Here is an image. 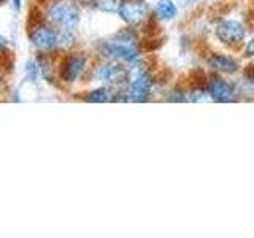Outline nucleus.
<instances>
[{
  "label": "nucleus",
  "mask_w": 254,
  "mask_h": 238,
  "mask_svg": "<svg viewBox=\"0 0 254 238\" xmlns=\"http://www.w3.org/2000/svg\"><path fill=\"white\" fill-rule=\"evenodd\" d=\"M43 18L59 30H75L81 21V5L76 0H45Z\"/></svg>",
  "instance_id": "7ed1b4c3"
},
{
  "label": "nucleus",
  "mask_w": 254,
  "mask_h": 238,
  "mask_svg": "<svg viewBox=\"0 0 254 238\" xmlns=\"http://www.w3.org/2000/svg\"><path fill=\"white\" fill-rule=\"evenodd\" d=\"M188 2H189V3H192V2H195V0H188Z\"/></svg>",
  "instance_id": "4be33fe9"
},
{
  "label": "nucleus",
  "mask_w": 254,
  "mask_h": 238,
  "mask_svg": "<svg viewBox=\"0 0 254 238\" xmlns=\"http://www.w3.org/2000/svg\"><path fill=\"white\" fill-rule=\"evenodd\" d=\"M5 48H6V43H5V40L0 37V56H2L5 53Z\"/></svg>",
  "instance_id": "aec40b11"
},
{
  "label": "nucleus",
  "mask_w": 254,
  "mask_h": 238,
  "mask_svg": "<svg viewBox=\"0 0 254 238\" xmlns=\"http://www.w3.org/2000/svg\"><path fill=\"white\" fill-rule=\"evenodd\" d=\"M89 76L92 81L111 87H123L127 83V65L116 60H100L89 70Z\"/></svg>",
  "instance_id": "423d86ee"
},
{
  "label": "nucleus",
  "mask_w": 254,
  "mask_h": 238,
  "mask_svg": "<svg viewBox=\"0 0 254 238\" xmlns=\"http://www.w3.org/2000/svg\"><path fill=\"white\" fill-rule=\"evenodd\" d=\"M11 2V5H13V8L16 11H19L21 8H22V3H24V0H10Z\"/></svg>",
  "instance_id": "a211bd4d"
},
{
  "label": "nucleus",
  "mask_w": 254,
  "mask_h": 238,
  "mask_svg": "<svg viewBox=\"0 0 254 238\" xmlns=\"http://www.w3.org/2000/svg\"><path fill=\"white\" fill-rule=\"evenodd\" d=\"M95 53L103 60H116L126 63V65L138 60L141 54L138 46V35L135 32V27L127 26L111 38L102 40V42L97 43Z\"/></svg>",
  "instance_id": "f257e3e1"
},
{
  "label": "nucleus",
  "mask_w": 254,
  "mask_h": 238,
  "mask_svg": "<svg viewBox=\"0 0 254 238\" xmlns=\"http://www.w3.org/2000/svg\"><path fill=\"white\" fill-rule=\"evenodd\" d=\"M154 14L157 16V19L172 21L178 16V6L175 5L173 0H159L154 6Z\"/></svg>",
  "instance_id": "f8f14e48"
},
{
  "label": "nucleus",
  "mask_w": 254,
  "mask_h": 238,
  "mask_svg": "<svg viewBox=\"0 0 254 238\" xmlns=\"http://www.w3.org/2000/svg\"><path fill=\"white\" fill-rule=\"evenodd\" d=\"M24 73H26V78L30 83H38L42 79V75H40V68L35 59L29 60L26 65H24Z\"/></svg>",
  "instance_id": "2eb2a0df"
},
{
  "label": "nucleus",
  "mask_w": 254,
  "mask_h": 238,
  "mask_svg": "<svg viewBox=\"0 0 254 238\" xmlns=\"http://www.w3.org/2000/svg\"><path fill=\"white\" fill-rule=\"evenodd\" d=\"M154 79L151 71L143 63L141 58L127 65V83L126 91L129 94V99L133 103H145L151 99Z\"/></svg>",
  "instance_id": "20e7f679"
},
{
  "label": "nucleus",
  "mask_w": 254,
  "mask_h": 238,
  "mask_svg": "<svg viewBox=\"0 0 254 238\" xmlns=\"http://www.w3.org/2000/svg\"><path fill=\"white\" fill-rule=\"evenodd\" d=\"M188 102H194V103H205V102H211V97L208 91H206V84L205 87L202 86H194L189 92H186Z\"/></svg>",
  "instance_id": "ddd939ff"
},
{
  "label": "nucleus",
  "mask_w": 254,
  "mask_h": 238,
  "mask_svg": "<svg viewBox=\"0 0 254 238\" xmlns=\"http://www.w3.org/2000/svg\"><path fill=\"white\" fill-rule=\"evenodd\" d=\"M115 94H116V87L100 84L97 87H92V89L83 92L79 99L86 103H113Z\"/></svg>",
  "instance_id": "9b49d317"
},
{
  "label": "nucleus",
  "mask_w": 254,
  "mask_h": 238,
  "mask_svg": "<svg viewBox=\"0 0 254 238\" xmlns=\"http://www.w3.org/2000/svg\"><path fill=\"white\" fill-rule=\"evenodd\" d=\"M250 81H253V84H254V65L250 70Z\"/></svg>",
  "instance_id": "412c9836"
},
{
  "label": "nucleus",
  "mask_w": 254,
  "mask_h": 238,
  "mask_svg": "<svg viewBox=\"0 0 254 238\" xmlns=\"http://www.w3.org/2000/svg\"><path fill=\"white\" fill-rule=\"evenodd\" d=\"M206 63H208V67L213 71L222 73V75H234L240 70V62H238L234 56L222 54V53L210 54L208 59H206Z\"/></svg>",
  "instance_id": "9d476101"
},
{
  "label": "nucleus",
  "mask_w": 254,
  "mask_h": 238,
  "mask_svg": "<svg viewBox=\"0 0 254 238\" xmlns=\"http://www.w3.org/2000/svg\"><path fill=\"white\" fill-rule=\"evenodd\" d=\"M6 92V83H5V79H3V68L0 67V97Z\"/></svg>",
  "instance_id": "f3484780"
},
{
  "label": "nucleus",
  "mask_w": 254,
  "mask_h": 238,
  "mask_svg": "<svg viewBox=\"0 0 254 238\" xmlns=\"http://www.w3.org/2000/svg\"><path fill=\"white\" fill-rule=\"evenodd\" d=\"M26 30L32 48L38 54H59V29L48 22L42 16V11L38 16H32L30 13Z\"/></svg>",
  "instance_id": "f03ea898"
},
{
  "label": "nucleus",
  "mask_w": 254,
  "mask_h": 238,
  "mask_svg": "<svg viewBox=\"0 0 254 238\" xmlns=\"http://www.w3.org/2000/svg\"><path fill=\"white\" fill-rule=\"evenodd\" d=\"M243 54H245V58H250V59H254V37L250 40L248 43H246V46H245V51H243Z\"/></svg>",
  "instance_id": "dca6fc26"
},
{
  "label": "nucleus",
  "mask_w": 254,
  "mask_h": 238,
  "mask_svg": "<svg viewBox=\"0 0 254 238\" xmlns=\"http://www.w3.org/2000/svg\"><path fill=\"white\" fill-rule=\"evenodd\" d=\"M205 84H206V91H208L211 97V102L214 103H230L238 100L235 84L219 76V73L210 76Z\"/></svg>",
  "instance_id": "1a4fd4ad"
},
{
  "label": "nucleus",
  "mask_w": 254,
  "mask_h": 238,
  "mask_svg": "<svg viewBox=\"0 0 254 238\" xmlns=\"http://www.w3.org/2000/svg\"><path fill=\"white\" fill-rule=\"evenodd\" d=\"M149 13V6L146 0H121L118 16L126 26L138 27L146 21Z\"/></svg>",
  "instance_id": "0eeeda50"
},
{
  "label": "nucleus",
  "mask_w": 254,
  "mask_h": 238,
  "mask_svg": "<svg viewBox=\"0 0 254 238\" xmlns=\"http://www.w3.org/2000/svg\"><path fill=\"white\" fill-rule=\"evenodd\" d=\"M121 0H95L94 8L102 13H118Z\"/></svg>",
  "instance_id": "4468645a"
},
{
  "label": "nucleus",
  "mask_w": 254,
  "mask_h": 238,
  "mask_svg": "<svg viewBox=\"0 0 254 238\" xmlns=\"http://www.w3.org/2000/svg\"><path fill=\"white\" fill-rule=\"evenodd\" d=\"M76 2L81 5V6H94L95 0H76Z\"/></svg>",
  "instance_id": "6ab92c4d"
},
{
  "label": "nucleus",
  "mask_w": 254,
  "mask_h": 238,
  "mask_svg": "<svg viewBox=\"0 0 254 238\" xmlns=\"http://www.w3.org/2000/svg\"><path fill=\"white\" fill-rule=\"evenodd\" d=\"M216 38L222 45L227 46H240L246 38V29L245 26L237 19H224L218 22L214 29Z\"/></svg>",
  "instance_id": "6e6552de"
},
{
  "label": "nucleus",
  "mask_w": 254,
  "mask_h": 238,
  "mask_svg": "<svg viewBox=\"0 0 254 238\" xmlns=\"http://www.w3.org/2000/svg\"><path fill=\"white\" fill-rule=\"evenodd\" d=\"M89 56L81 51L64 53L58 60V79L65 86L76 84L89 75Z\"/></svg>",
  "instance_id": "39448f33"
}]
</instances>
